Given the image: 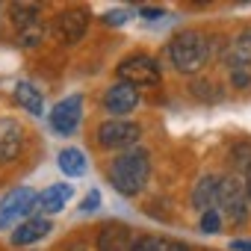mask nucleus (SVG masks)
<instances>
[{
	"label": "nucleus",
	"mask_w": 251,
	"mask_h": 251,
	"mask_svg": "<svg viewBox=\"0 0 251 251\" xmlns=\"http://www.w3.org/2000/svg\"><path fill=\"white\" fill-rule=\"evenodd\" d=\"M151 175V154L145 148H130V151H121L112 166H109V183L115 192L121 195H139L142 186L148 183Z\"/></svg>",
	"instance_id": "nucleus-1"
},
{
	"label": "nucleus",
	"mask_w": 251,
	"mask_h": 251,
	"mask_svg": "<svg viewBox=\"0 0 251 251\" xmlns=\"http://www.w3.org/2000/svg\"><path fill=\"white\" fill-rule=\"evenodd\" d=\"M207 53H210V45L201 33L195 30H183L177 33L172 42H169V56H172V65L180 71V74H195L204 62H207Z\"/></svg>",
	"instance_id": "nucleus-2"
},
{
	"label": "nucleus",
	"mask_w": 251,
	"mask_h": 251,
	"mask_svg": "<svg viewBox=\"0 0 251 251\" xmlns=\"http://www.w3.org/2000/svg\"><path fill=\"white\" fill-rule=\"evenodd\" d=\"M216 204L222 207V216L230 222V225H239L248 219V192H245V183L233 175L222 177L219 180V198Z\"/></svg>",
	"instance_id": "nucleus-3"
},
{
	"label": "nucleus",
	"mask_w": 251,
	"mask_h": 251,
	"mask_svg": "<svg viewBox=\"0 0 251 251\" xmlns=\"http://www.w3.org/2000/svg\"><path fill=\"white\" fill-rule=\"evenodd\" d=\"M115 74H118L121 83H130V86H136V89H142V86H157L160 77H163L157 59L148 56V53H136V56L121 59V65H118Z\"/></svg>",
	"instance_id": "nucleus-4"
},
{
	"label": "nucleus",
	"mask_w": 251,
	"mask_h": 251,
	"mask_svg": "<svg viewBox=\"0 0 251 251\" xmlns=\"http://www.w3.org/2000/svg\"><path fill=\"white\" fill-rule=\"evenodd\" d=\"M139 124L124 121V118H109L98 127V145L112 148V151H130L139 142Z\"/></svg>",
	"instance_id": "nucleus-5"
},
{
	"label": "nucleus",
	"mask_w": 251,
	"mask_h": 251,
	"mask_svg": "<svg viewBox=\"0 0 251 251\" xmlns=\"http://www.w3.org/2000/svg\"><path fill=\"white\" fill-rule=\"evenodd\" d=\"M39 207V195L30 189V186H18V189H9L3 198H0V230L12 227L21 216L33 213Z\"/></svg>",
	"instance_id": "nucleus-6"
},
{
	"label": "nucleus",
	"mask_w": 251,
	"mask_h": 251,
	"mask_svg": "<svg viewBox=\"0 0 251 251\" xmlns=\"http://www.w3.org/2000/svg\"><path fill=\"white\" fill-rule=\"evenodd\" d=\"M48 118H50V127H53L59 136L74 133L77 124H80V118H83V98H80V95H68L65 100H59V103L48 112Z\"/></svg>",
	"instance_id": "nucleus-7"
},
{
	"label": "nucleus",
	"mask_w": 251,
	"mask_h": 251,
	"mask_svg": "<svg viewBox=\"0 0 251 251\" xmlns=\"http://www.w3.org/2000/svg\"><path fill=\"white\" fill-rule=\"evenodd\" d=\"M86 27H89V15H86L83 9H65V12H59V15L53 18L50 33H53V39L62 42V45H74V42L83 39Z\"/></svg>",
	"instance_id": "nucleus-8"
},
{
	"label": "nucleus",
	"mask_w": 251,
	"mask_h": 251,
	"mask_svg": "<svg viewBox=\"0 0 251 251\" xmlns=\"http://www.w3.org/2000/svg\"><path fill=\"white\" fill-rule=\"evenodd\" d=\"M136 106H139V89L130 86V83H121V80H118V83H112V86L103 92V109L112 112L115 118L133 112Z\"/></svg>",
	"instance_id": "nucleus-9"
},
{
	"label": "nucleus",
	"mask_w": 251,
	"mask_h": 251,
	"mask_svg": "<svg viewBox=\"0 0 251 251\" xmlns=\"http://www.w3.org/2000/svg\"><path fill=\"white\" fill-rule=\"evenodd\" d=\"M24 148V127L12 118H0V163H9Z\"/></svg>",
	"instance_id": "nucleus-10"
},
{
	"label": "nucleus",
	"mask_w": 251,
	"mask_h": 251,
	"mask_svg": "<svg viewBox=\"0 0 251 251\" xmlns=\"http://www.w3.org/2000/svg\"><path fill=\"white\" fill-rule=\"evenodd\" d=\"M133 248V236L130 227L121 222H109L100 227L98 233V251H130Z\"/></svg>",
	"instance_id": "nucleus-11"
},
{
	"label": "nucleus",
	"mask_w": 251,
	"mask_h": 251,
	"mask_svg": "<svg viewBox=\"0 0 251 251\" xmlns=\"http://www.w3.org/2000/svg\"><path fill=\"white\" fill-rule=\"evenodd\" d=\"M50 233V222L42 219V216H33L27 222H21L15 230H12V245H33L39 239H45Z\"/></svg>",
	"instance_id": "nucleus-12"
},
{
	"label": "nucleus",
	"mask_w": 251,
	"mask_h": 251,
	"mask_svg": "<svg viewBox=\"0 0 251 251\" xmlns=\"http://www.w3.org/2000/svg\"><path fill=\"white\" fill-rule=\"evenodd\" d=\"M216 198H219V177H213V175L198 177V183L192 189V207L198 213H207V210H213Z\"/></svg>",
	"instance_id": "nucleus-13"
},
{
	"label": "nucleus",
	"mask_w": 251,
	"mask_h": 251,
	"mask_svg": "<svg viewBox=\"0 0 251 251\" xmlns=\"http://www.w3.org/2000/svg\"><path fill=\"white\" fill-rule=\"evenodd\" d=\"M15 100H18V106H24L30 115H42V112H45V98H42V92H39L33 83H18V86H15Z\"/></svg>",
	"instance_id": "nucleus-14"
},
{
	"label": "nucleus",
	"mask_w": 251,
	"mask_h": 251,
	"mask_svg": "<svg viewBox=\"0 0 251 251\" xmlns=\"http://www.w3.org/2000/svg\"><path fill=\"white\" fill-rule=\"evenodd\" d=\"M68 198H71V186L53 183V186H48V189L39 195V207H42L45 213H59V210L68 204Z\"/></svg>",
	"instance_id": "nucleus-15"
},
{
	"label": "nucleus",
	"mask_w": 251,
	"mask_h": 251,
	"mask_svg": "<svg viewBox=\"0 0 251 251\" xmlns=\"http://www.w3.org/2000/svg\"><path fill=\"white\" fill-rule=\"evenodd\" d=\"M12 24L18 27V33L21 30H30V27H42V9L36 6V3H15L12 9Z\"/></svg>",
	"instance_id": "nucleus-16"
},
{
	"label": "nucleus",
	"mask_w": 251,
	"mask_h": 251,
	"mask_svg": "<svg viewBox=\"0 0 251 251\" xmlns=\"http://www.w3.org/2000/svg\"><path fill=\"white\" fill-rule=\"evenodd\" d=\"M59 169H62L68 177L86 175V154H83L80 148H62V151H59Z\"/></svg>",
	"instance_id": "nucleus-17"
},
{
	"label": "nucleus",
	"mask_w": 251,
	"mask_h": 251,
	"mask_svg": "<svg viewBox=\"0 0 251 251\" xmlns=\"http://www.w3.org/2000/svg\"><path fill=\"white\" fill-rule=\"evenodd\" d=\"M219 227H222V213H219V210L201 213V230H204V233H219Z\"/></svg>",
	"instance_id": "nucleus-18"
},
{
	"label": "nucleus",
	"mask_w": 251,
	"mask_h": 251,
	"mask_svg": "<svg viewBox=\"0 0 251 251\" xmlns=\"http://www.w3.org/2000/svg\"><path fill=\"white\" fill-rule=\"evenodd\" d=\"M163 248H166V242H160L157 236H136L130 251H163Z\"/></svg>",
	"instance_id": "nucleus-19"
},
{
	"label": "nucleus",
	"mask_w": 251,
	"mask_h": 251,
	"mask_svg": "<svg viewBox=\"0 0 251 251\" xmlns=\"http://www.w3.org/2000/svg\"><path fill=\"white\" fill-rule=\"evenodd\" d=\"M42 36H45V27H30V30H21V33H18V39H21V45H24V48L39 45V42H42Z\"/></svg>",
	"instance_id": "nucleus-20"
},
{
	"label": "nucleus",
	"mask_w": 251,
	"mask_h": 251,
	"mask_svg": "<svg viewBox=\"0 0 251 251\" xmlns=\"http://www.w3.org/2000/svg\"><path fill=\"white\" fill-rule=\"evenodd\" d=\"M230 83H233L236 89H245V86L251 83V77H248V68H230Z\"/></svg>",
	"instance_id": "nucleus-21"
},
{
	"label": "nucleus",
	"mask_w": 251,
	"mask_h": 251,
	"mask_svg": "<svg viewBox=\"0 0 251 251\" xmlns=\"http://www.w3.org/2000/svg\"><path fill=\"white\" fill-rule=\"evenodd\" d=\"M98 204H100V192H98V189H92V192L83 198L80 210H83V213H92V210H98Z\"/></svg>",
	"instance_id": "nucleus-22"
},
{
	"label": "nucleus",
	"mask_w": 251,
	"mask_h": 251,
	"mask_svg": "<svg viewBox=\"0 0 251 251\" xmlns=\"http://www.w3.org/2000/svg\"><path fill=\"white\" fill-rule=\"evenodd\" d=\"M210 89H213V83H192V95L195 98H216Z\"/></svg>",
	"instance_id": "nucleus-23"
},
{
	"label": "nucleus",
	"mask_w": 251,
	"mask_h": 251,
	"mask_svg": "<svg viewBox=\"0 0 251 251\" xmlns=\"http://www.w3.org/2000/svg\"><path fill=\"white\" fill-rule=\"evenodd\" d=\"M139 15L148 18V21H154V18H163V9H157V6H139Z\"/></svg>",
	"instance_id": "nucleus-24"
},
{
	"label": "nucleus",
	"mask_w": 251,
	"mask_h": 251,
	"mask_svg": "<svg viewBox=\"0 0 251 251\" xmlns=\"http://www.w3.org/2000/svg\"><path fill=\"white\" fill-rule=\"evenodd\" d=\"M124 18H127V15H124L121 9H115V12L106 15V24H124Z\"/></svg>",
	"instance_id": "nucleus-25"
},
{
	"label": "nucleus",
	"mask_w": 251,
	"mask_h": 251,
	"mask_svg": "<svg viewBox=\"0 0 251 251\" xmlns=\"http://www.w3.org/2000/svg\"><path fill=\"white\" fill-rule=\"evenodd\" d=\"M163 251H192L186 242H166V248Z\"/></svg>",
	"instance_id": "nucleus-26"
},
{
	"label": "nucleus",
	"mask_w": 251,
	"mask_h": 251,
	"mask_svg": "<svg viewBox=\"0 0 251 251\" xmlns=\"http://www.w3.org/2000/svg\"><path fill=\"white\" fill-rule=\"evenodd\" d=\"M245 192H248V201H251V163H248V169H245Z\"/></svg>",
	"instance_id": "nucleus-27"
}]
</instances>
